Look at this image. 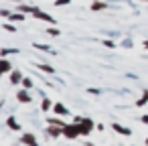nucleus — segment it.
I'll return each mask as SVG.
<instances>
[{"instance_id":"nucleus-1","label":"nucleus","mask_w":148,"mask_h":146,"mask_svg":"<svg viewBox=\"0 0 148 146\" xmlns=\"http://www.w3.org/2000/svg\"><path fill=\"white\" fill-rule=\"evenodd\" d=\"M114 130H118L120 134H130V130H126V128H122V126H114Z\"/></svg>"},{"instance_id":"nucleus-2","label":"nucleus","mask_w":148,"mask_h":146,"mask_svg":"<svg viewBox=\"0 0 148 146\" xmlns=\"http://www.w3.org/2000/svg\"><path fill=\"white\" fill-rule=\"evenodd\" d=\"M55 112H57V114H67V110H63V106H57Z\"/></svg>"},{"instance_id":"nucleus-3","label":"nucleus","mask_w":148,"mask_h":146,"mask_svg":"<svg viewBox=\"0 0 148 146\" xmlns=\"http://www.w3.org/2000/svg\"><path fill=\"white\" fill-rule=\"evenodd\" d=\"M18 79H21V73H14V75H12V81H14V83H16V81H18Z\"/></svg>"},{"instance_id":"nucleus-4","label":"nucleus","mask_w":148,"mask_h":146,"mask_svg":"<svg viewBox=\"0 0 148 146\" xmlns=\"http://www.w3.org/2000/svg\"><path fill=\"white\" fill-rule=\"evenodd\" d=\"M18 97H21V101H29V97H27V93H21Z\"/></svg>"}]
</instances>
